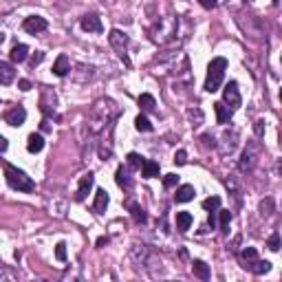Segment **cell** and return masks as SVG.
Segmentation results:
<instances>
[{"label": "cell", "instance_id": "cell-1", "mask_svg": "<svg viewBox=\"0 0 282 282\" xmlns=\"http://www.w3.org/2000/svg\"><path fill=\"white\" fill-rule=\"evenodd\" d=\"M119 115V108L113 99H99L95 102V106L91 108V119L88 124L93 126V130H102L106 124H111L115 117Z\"/></svg>", "mask_w": 282, "mask_h": 282}, {"label": "cell", "instance_id": "cell-2", "mask_svg": "<svg viewBox=\"0 0 282 282\" xmlns=\"http://www.w3.org/2000/svg\"><path fill=\"white\" fill-rule=\"evenodd\" d=\"M5 179H7V183H9V188H14V190H18V192L31 194V192L36 190V183L31 181V176H27L22 170L14 168L11 163H5Z\"/></svg>", "mask_w": 282, "mask_h": 282}, {"label": "cell", "instance_id": "cell-3", "mask_svg": "<svg viewBox=\"0 0 282 282\" xmlns=\"http://www.w3.org/2000/svg\"><path fill=\"white\" fill-rule=\"evenodd\" d=\"M227 71V60L225 57H214L207 66V77H205V91L207 93H216L223 84Z\"/></svg>", "mask_w": 282, "mask_h": 282}, {"label": "cell", "instance_id": "cell-4", "mask_svg": "<svg viewBox=\"0 0 282 282\" xmlns=\"http://www.w3.org/2000/svg\"><path fill=\"white\" fill-rule=\"evenodd\" d=\"M258 157H260L258 141H249V144H247V148L243 150V154H241L238 170H241V172H251L256 168V163H258Z\"/></svg>", "mask_w": 282, "mask_h": 282}, {"label": "cell", "instance_id": "cell-5", "mask_svg": "<svg viewBox=\"0 0 282 282\" xmlns=\"http://www.w3.org/2000/svg\"><path fill=\"white\" fill-rule=\"evenodd\" d=\"M108 42H111V46L115 49L117 53H119V57L126 62V64H130L128 57H126V51H128V44H130V38L126 36L124 31H119V29H113L111 33H108Z\"/></svg>", "mask_w": 282, "mask_h": 282}, {"label": "cell", "instance_id": "cell-6", "mask_svg": "<svg viewBox=\"0 0 282 282\" xmlns=\"http://www.w3.org/2000/svg\"><path fill=\"white\" fill-rule=\"evenodd\" d=\"M223 102H225L229 108H234V111H238V108H241L243 97H241V91H238V84L236 82H229L225 86V91H223Z\"/></svg>", "mask_w": 282, "mask_h": 282}, {"label": "cell", "instance_id": "cell-7", "mask_svg": "<svg viewBox=\"0 0 282 282\" xmlns=\"http://www.w3.org/2000/svg\"><path fill=\"white\" fill-rule=\"evenodd\" d=\"M56 104H57L56 93H53L51 88H44L42 99H40V108H42V113H44V117H53V113H56Z\"/></svg>", "mask_w": 282, "mask_h": 282}, {"label": "cell", "instance_id": "cell-8", "mask_svg": "<svg viewBox=\"0 0 282 282\" xmlns=\"http://www.w3.org/2000/svg\"><path fill=\"white\" fill-rule=\"evenodd\" d=\"M238 139H241V132H238L236 128H231V132H229V130H225V134H223V144H221V152L223 154H231L234 150H236Z\"/></svg>", "mask_w": 282, "mask_h": 282}, {"label": "cell", "instance_id": "cell-9", "mask_svg": "<svg viewBox=\"0 0 282 282\" xmlns=\"http://www.w3.org/2000/svg\"><path fill=\"white\" fill-rule=\"evenodd\" d=\"M46 27H49V24H46V18H42V16H29V18L22 22V29L27 33H31V36L42 33Z\"/></svg>", "mask_w": 282, "mask_h": 282}, {"label": "cell", "instance_id": "cell-10", "mask_svg": "<svg viewBox=\"0 0 282 282\" xmlns=\"http://www.w3.org/2000/svg\"><path fill=\"white\" fill-rule=\"evenodd\" d=\"M24 119H27V111H24L22 106H14L11 111L5 113V121L9 126H14V128H18V126L24 124Z\"/></svg>", "mask_w": 282, "mask_h": 282}, {"label": "cell", "instance_id": "cell-11", "mask_svg": "<svg viewBox=\"0 0 282 282\" xmlns=\"http://www.w3.org/2000/svg\"><path fill=\"white\" fill-rule=\"evenodd\" d=\"M79 24H82V29L88 33H102L104 31L102 20H99V16H95V14H86L82 20H79Z\"/></svg>", "mask_w": 282, "mask_h": 282}, {"label": "cell", "instance_id": "cell-12", "mask_svg": "<svg viewBox=\"0 0 282 282\" xmlns=\"http://www.w3.org/2000/svg\"><path fill=\"white\" fill-rule=\"evenodd\" d=\"M93 183H95V176L88 172V174L82 176V181H79V188H77V194H75V199L77 201H84L88 196V192L93 190Z\"/></svg>", "mask_w": 282, "mask_h": 282}, {"label": "cell", "instance_id": "cell-13", "mask_svg": "<svg viewBox=\"0 0 282 282\" xmlns=\"http://www.w3.org/2000/svg\"><path fill=\"white\" fill-rule=\"evenodd\" d=\"M115 181L119 188H124V190H130L132 188V179H130V170L128 166H119L115 172Z\"/></svg>", "mask_w": 282, "mask_h": 282}, {"label": "cell", "instance_id": "cell-14", "mask_svg": "<svg viewBox=\"0 0 282 282\" xmlns=\"http://www.w3.org/2000/svg\"><path fill=\"white\" fill-rule=\"evenodd\" d=\"M214 111H216V121L218 124H227L234 115V108H229L225 102H216L214 104Z\"/></svg>", "mask_w": 282, "mask_h": 282}, {"label": "cell", "instance_id": "cell-15", "mask_svg": "<svg viewBox=\"0 0 282 282\" xmlns=\"http://www.w3.org/2000/svg\"><path fill=\"white\" fill-rule=\"evenodd\" d=\"M108 192L106 190H97L95 192V203H93V209H95V214H104L108 207Z\"/></svg>", "mask_w": 282, "mask_h": 282}, {"label": "cell", "instance_id": "cell-16", "mask_svg": "<svg viewBox=\"0 0 282 282\" xmlns=\"http://www.w3.org/2000/svg\"><path fill=\"white\" fill-rule=\"evenodd\" d=\"M194 185H181L179 190H176V194H174V201L176 203H188V201H192L194 199Z\"/></svg>", "mask_w": 282, "mask_h": 282}, {"label": "cell", "instance_id": "cell-17", "mask_svg": "<svg viewBox=\"0 0 282 282\" xmlns=\"http://www.w3.org/2000/svg\"><path fill=\"white\" fill-rule=\"evenodd\" d=\"M69 71H71V62H69V57L62 53V56H57L56 64H53V73H56L57 77H64Z\"/></svg>", "mask_w": 282, "mask_h": 282}, {"label": "cell", "instance_id": "cell-18", "mask_svg": "<svg viewBox=\"0 0 282 282\" xmlns=\"http://www.w3.org/2000/svg\"><path fill=\"white\" fill-rule=\"evenodd\" d=\"M14 77H16V71H14V66L9 64V62H0V84H11L14 82Z\"/></svg>", "mask_w": 282, "mask_h": 282}, {"label": "cell", "instance_id": "cell-19", "mask_svg": "<svg viewBox=\"0 0 282 282\" xmlns=\"http://www.w3.org/2000/svg\"><path fill=\"white\" fill-rule=\"evenodd\" d=\"M27 53H29V46L27 44H16L14 49H11L9 57H11V62H14V64H20V62L27 60Z\"/></svg>", "mask_w": 282, "mask_h": 282}, {"label": "cell", "instance_id": "cell-20", "mask_svg": "<svg viewBox=\"0 0 282 282\" xmlns=\"http://www.w3.org/2000/svg\"><path fill=\"white\" fill-rule=\"evenodd\" d=\"M247 271L256 273V276H264V273L271 271V263H269V260H254V263L247 267Z\"/></svg>", "mask_w": 282, "mask_h": 282}, {"label": "cell", "instance_id": "cell-21", "mask_svg": "<svg viewBox=\"0 0 282 282\" xmlns=\"http://www.w3.org/2000/svg\"><path fill=\"white\" fill-rule=\"evenodd\" d=\"M44 148V139H42V134H29V139H27V150L31 154H36V152H40V150Z\"/></svg>", "mask_w": 282, "mask_h": 282}, {"label": "cell", "instance_id": "cell-22", "mask_svg": "<svg viewBox=\"0 0 282 282\" xmlns=\"http://www.w3.org/2000/svg\"><path fill=\"white\" fill-rule=\"evenodd\" d=\"M254 260H258V251H256L254 247H245V249L241 251V267L247 269Z\"/></svg>", "mask_w": 282, "mask_h": 282}, {"label": "cell", "instance_id": "cell-23", "mask_svg": "<svg viewBox=\"0 0 282 282\" xmlns=\"http://www.w3.org/2000/svg\"><path fill=\"white\" fill-rule=\"evenodd\" d=\"M192 273H194L196 278H201V280H209V267L203 260H194V263H192Z\"/></svg>", "mask_w": 282, "mask_h": 282}, {"label": "cell", "instance_id": "cell-24", "mask_svg": "<svg viewBox=\"0 0 282 282\" xmlns=\"http://www.w3.org/2000/svg\"><path fill=\"white\" fill-rule=\"evenodd\" d=\"M159 163L157 161H146L144 163V168H141V176L144 179H154V176H159Z\"/></svg>", "mask_w": 282, "mask_h": 282}, {"label": "cell", "instance_id": "cell-25", "mask_svg": "<svg viewBox=\"0 0 282 282\" xmlns=\"http://www.w3.org/2000/svg\"><path fill=\"white\" fill-rule=\"evenodd\" d=\"M192 225V214L190 212H179L176 214V229L179 231H188Z\"/></svg>", "mask_w": 282, "mask_h": 282}, {"label": "cell", "instance_id": "cell-26", "mask_svg": "<svg viewBox=\"0 0 282 282\" xmlns=\"http://www.w3.org/2000/svg\"><path fill=\"white\" fill-rule=\"evenodd\" d=\"M139 106H141L144 113H152L154 106H157V102H154V97L150 95V93H144V95L139 97Z\"/></svg>", "mask_w": 282, "mask_h": 282}, {"label": "cell", "instance_id": "cell-27", "mask_svg": "<svg viewBox=\"0 0 282 282\" xmlns=\"http://www.w3.org/2000/svg\"><path fill=\"white\" fill-rule=\"evenodd\" d=\"M128 209H130V214H132V218L137 223H146V221H148V216H146V212L141 209V205H137V203H132V201H130Z\"/></svg>", "mask_w": 282, "mask_h": 282}, {"label": "cell", "instance_id": "cell-28", "mask_svg": "<svg viewBox=\"0 0 282 282\" xmlns=\"http://www.w3.org/2000/svg\"><path fill=\"white\" fill-rule=\"evenodd\" d=\"M126 163H128V168H132V170H141V168H144V159L139 157L137 152H130L128 157H126Z\"/></svg>", "mask_w": 282, "mask_h": 282}, {"label": "cell", "instance_id": "cell-29", "mask_svg": "<svg viewBox=\"0 0 282 282\" xmlns=\"http://www.w3.org/2000/svg\"><path fill=\"white\" fill-rule=\"evenodd\" d=\"M134 128H137L139 132H150V130H152V124H150V119H148V117L139 115L137 119H134Z\"/></svg>", "mask_w": 282, "mask_h": 282}, {"label": "cell", "instance_id": "cell-30", "mask_svg": "<svg viewBox=\"0 0 282 282\" xmlns=\"http://www.w3.org/2000/svg\"><path fill=\"white\" fill-rule=\"evenodd\" d=\"M203 207L207 209V212H218V207H221V196H209V199H205Z\"/></svg>", "mask_w": 282, "mask_h": 282}, {"label": "cell", "instance_id": "cell-31", "mask_svg": "<svg viewBox=\"0 0 282 282\" xmlns=\"http://www.w3.org/2000/svg\"><path fill=\"white\" fill-rule=\"evenodd\" d=\"M229 221H231V212L229 209H221V231L223 234H229Z\"/></svg>", "mask_w": 282, "mask_h": 282}, {"label": "cell", "instance_id": "cell-32", "mask_svg": "<svg viewBox=\"0 0 282 282\" xmlns=\"http://www.w3.org/2000/svg\"><path fill=\"white\" fill-rule=\"evenodd\" d=\"M271 209H273V199H264L263 203H260V216L263 218H267V216H271Z\"/></svg>", "mask_w": 282, "mask_h": 282}, {"label": "cell", "instance_id": "cell-33", "mask_svg": "<svg viewBox=\"0 0 282 282\" xmlns=\"http://www.w3.org/2000/svg\"><path fill=\"white\" fill-rule=\"evenodd\" d=\"M280 245H282L280 234H273V236L267 241V247H269V249H271V251H278V249H280Z\"/></svg>", "mask_w": 282, "mask_h": 282}, {"label": "cell", "instance_id": "cell-34", "mask_svg": "<svg viewBox=\"0 0 282 282\" xmlns=\"http://www.w3.org/2000/svg\"><path fill=\"white\" fill-rule=\"evenodd\" d=\"M56 258L60 260V263H64V260H66V245H64V243H57V245H56Z\"/></svg>", "mask_w": 282, "mask_h": 282}, {"label": "cell", "instance_id": "cell-35", "mask_svg": "<svg viewBox=\"0 0 282 282\" xmlns=\"http://www.w3.org/2000/svg\"><path fill=\"white\" fill-rule=\"evenodd\" d=\"M163 185H166V188H174V185H179V176L172 174V172H170V174H166V176H163Z\"/></svg>", "mask_w": 282, "mask_h": 282}, {"label": "cell", "instance_id": "cell-36", "mask_svg": "<svg viewBox=\"0 0 282 282\" xmlns=\"http://www.w3.org/2000/svg\"><path fill=\"white\" fill-rule=\"evenodd\" d=\"M174 163L176 166H185V163H188V152H185V150H179V152L174 154Z\"/></svg>", "mask_w": 282, "mask_h": 282}, {"label": "cell", "instance_id": "cell-37", "mask_svg": "<svg viewBox=\"0 0 282 282\" xmlns=\"http://www.w3.org/2000/svg\"><path fill=\"white\" fill-rule=\"evenodd\" d=\"M42 60H44V53H42V51H36V53H33V56H31V66H33V69H36V66L40 64Z\"/></svg>", "mask_w": 282, "mask_h": 282}, {"label": "cell", "instance_id": "cell-38", "mask_svg": "<svg viewBox=\"0 0 282 282\" xmlns=\"http://www.w3.org/2000/svg\"><path fill=\"white\" fill-rule=\"evenodd\" d=\"M203 9H216L218 7V0H199Z\"/></svg>", "mask_w": 282, "mask_h": 282}, {"label": "cell", "instance_id": "cell-39", "mask_svg": "<svg viewBox=\"0 0 282 282\" xmlns=\"http://www.w3.org/2000/svg\"><path fill=\"white\" fill-rule=\"evenodd\" d=\"M18 88H20V91H31V82H29V79H20Z\"/></svg>", "mask_w": 282, "mask_h": 282}, {"label": "cell", "instance_id": "cell-40", "mask_svg": "<svg viewBox=\"0 0 282 282\" xmlns=\"http://www.w3.org/2000/svg\"><path fill=\"white\" fill-rule=\"evenodd\" d=\"M263 132H264V121L260 119V121H256V134H258V137H263Z\"/></svg>", "mask_w": 282, "mask_h": 282}, {"label": "cell", "instance_id": "cell-41", "mask_svg": "<svg viewBox=\"0 0 282 282\" xmlns=\"http://www.w3.org/2000/svg\"><path fill=\"white\" fill-rule=\"evenodd\" d=\"M0 141H2V144H0V150H2V152H5V150H7V139L2 137V139H0Z\"/></svg>", "mask_w": 282, "mask_h": 282}, {"label": "cell", "instance_id": "cell-42", "mask_svg": "<svg viewBox=\"0 0 282 282\" xmlns=\"http://www.w3.org/2000/svg\"><path fill=\"white\" fill-rule=\"evenodd\" d=\"M106 243H108V238H99V241H97V247H102V245H106Z\"/></svg>", "mask_w": 282, "mask_h": 282}, {"label": "cell", "instance_id": "cell-43", "mask_svg": "<svg viewBox=\"0 0 282 282\" xmlns=\"http://www.w3.org/2000/svg\"><path fill=\"white\" fill-rule=\"evenodd\" d=\"M49 128H51V126H49V119H44L42 121V130H49Z\"/></svg>", "mask_w": 282, "mask_h": 282}, {"label": "cell", "instance_id": "cell-44", "mask_svg": "<svg viewBox=\"0 0 282 282\" xmlns=\"http://www.w3.org/2000/svg\"><path fill=\"white\" fill-rule=\"evenodd\" d=\"M276 170H278V172H280V174H282V161H278V163H276Z\"/></svg>", "mask_w": 282, "mask_h": 282}, {"label": "cell", "instance_id": "cell-45", "mask_svg": "<svg viewBox=\"0 0 282 282\" xmlns=\"http://www.w3.org/2000/svg\"><path fill=\"white\" fill-rule=\"evenodd\" d=\"M280 102H282V88H280Z\"/></svg>", "mask_w": 282, "mask_h": 282}, {"label": "cell", "instance_id": "cell-46", "mask_svg": "<svg viewBox=\"0 0 282 282\" xmlns=\"http://www.w3.org/2000/svg\"><path fill=\"white\" fill-rule=\"evenodd\" d=\"M247 2H254V0H247Z\"/></svg>", "mask_w": 282, "mask_h": 282}, {"label": "cell", "instance_id": "cell-47", "mask_svg": "<svg viewBox=\"0 0 282 282\" xmlns=\"http://www.w3.org/2000/svg\"><path fill=\"white\" fill-rule=\"evenodd\" d=\"M273 2H278V0H273Z\"/></svg>", "mask_w": 282, "mask_h": 282}]
</instances>
